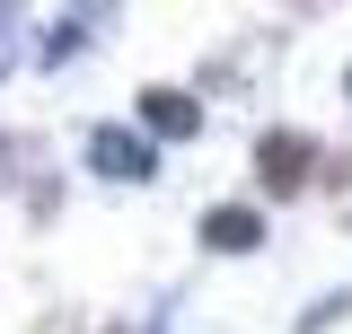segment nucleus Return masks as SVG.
<instances>
[{"mask_svg":"<svg viewBox=\"0 0 352 334\" xmlns=\"http://www.w3.org/2000/svg\"><path fill=\"white\" fill-rule=\"evenodd\" d=\"M88 167H97V176H124V185H141V176L159 167V150H150L141 132H97V141H88Z\"/></svg>","mask_w":352,"mask_h":334,"instance_id":"obj_1","label":"nucleus"},{"mask_svg":"<svg viewBox=\"0 0 352 334\" xmlns=\"http://www.w3.org/2000/svg\"><path fill=\"white\" fill-rule=\"evenodd\" d=\"M141 124L159 132V141H194V132H203V106H194L185 88H150V97H141Z\"/></svg>","mask_w":352,"mask_h":334,"instance_id":"obj_2","label":"nucleus"},{"mask_svg":"<svg viewBox=\"0 0 352 334\" xmlns=\"http://www.w3.org/2000/svg\"><path fill=\"white\" fill-rule=\"evenodd\" d=\"M203 247H212V255L264 247V211H212V220H203Z\"/></svg>","mask_w":352,"mask_h":334,"instance_id":"obj_3","label":"nucleus"},{"mask_svg":"<svg viewBox=\"0 0 352 334\" xmlns=\"http://www.w3.org/2000/svg\"><path fill=\"white\" fill-rule=\"evenodd\" d=\"M300 176H308V141H300V132H273V141H264V185L291 194Z\"/></svg>","mask_w":352,"mask_h":334,"instance_id":"obj_4","label":"nucleus"},{"mask_svg":"<svg viewBox=\"0 0 352 334\" xmlns=\"http://www.w3.org/2000/svg\"><path fill=\"white\" fill-rule=\"evenodd\" d=\"M9 62H18V0H0V80H9Z\"/></svg>","mask_w":352,"mask_h":334,"instance_id":"obj_5","label":"nucleus"}]
</instances>
